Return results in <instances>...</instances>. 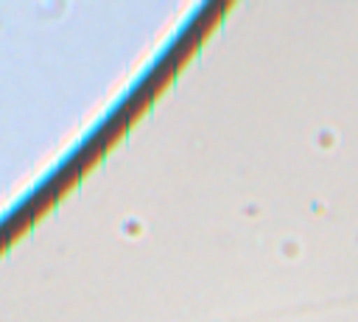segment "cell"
Wrapping results in <instances>:
<instances>
[]
</instances>
